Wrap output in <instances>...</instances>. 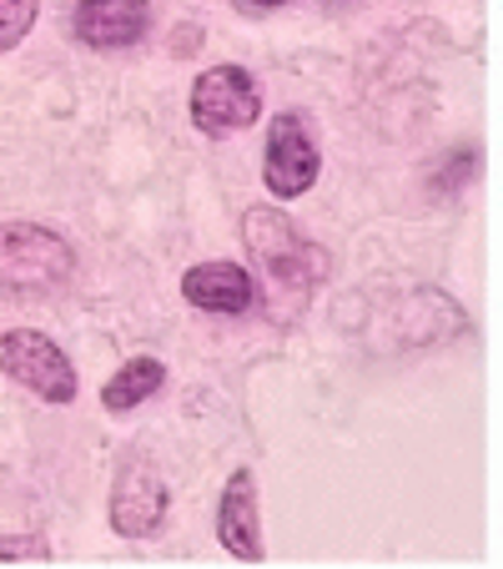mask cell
<instances>
[{
	"label": "cell",
	"mask_w": 503,
	"mask_h": 569,
	"mask_svg": "<svg viewBox=\"0 0 503 569\" xmlns=\"http://www.w3.org/2000/svg\"><path fill=\"white\" fill-rule=\"evenodd\" d=\"M242 248L252 258V272L262 282V298H268V312L278 322H292L308 298L318 292V282L328 278V252L292 222L278 207H252L242 212Z\"/></svg>",
	"instance_id": "1"
},
{
	"label": "cell",
	"mask_w": 503,
	"mask_h": 569,
	"mask_svg": "<svg viewBox=\"0 0 503 569\" xmlns=\"http://www.w3.org/2000/svg\"><path fill=\"white\" fill-rule=\"evenodd\" d=\"M76 252L61 232L36 222H0V292L41 298L71 282Z\"/></svg>",
	"instance_id": "2"
},
{
	"label": "cell",
	"mask_w": 503,
	"mask_h": 569,
	"mask_svg": "<svg viewBox=\"0 0 503 569\" xmlns=\"http://www.w3.org/2000/svg\"><path fill=\"white\" fill-rule=\"evenodd\" d=\"M0 373L11 378V383L31 388L36 398L46 403H76L81 383H76V368L71 358L61 353V343H51L46 333L36 328H11V333H0Z\"/></svg>",
	"instance_id": "3"
},
{
	"label": "cell",
	"mask_w": 503,
	"mask_h": 569,
	"mask_svg": "<svg viewBox=\"0 0 503 569\" xmlns=\"http://www.w3.org/2000/svg\"><path fill=\"white\" fill-rule=\"evenodd\" d=\"M262 117V91L247 66H207L192 81V121L212 137L247 131Z\"/></svg>",
	"instance_id": "4"
},
{
	"label": "cell",
	"mask_w": 503,
	"mask_h": 569,
	"mask_svg": "<svg viewBox=\"0 0 503 569\" xmlns=\"http://www.w3.org/2000/svg\"><path fill=\"white\" fill-rule=\"evenodd\" d=\"M111 529L121 539H157L167 515H172V483L157 473L151 459H127L111 483Z\"/></svg>",
	"instance_id": "5"
},
{
	"label": "cell",
	"mask_w": 503,
	"mask_h": 569,
	"mask_svg": "<svg viewBox=\"0 0 503 569\" xmlns=\"http://www.w3.org/2000/svg\"><path fill=\"white\" fill-rule=\"evenodd\" d=\"M322 172V151L312 137L308 117L302 111H278L268 127V161H262V177H268V192L292 202V197L312 192Z\"/></svg>",
	"instance_id": "6"
},
{
	"label": "cell",
	"mask_w": 503,
	"mask_h": 569,
	"mask_svg": "<svg viewBox=\"0 0 503 569\" xmlns=\"http://www.w3.org/2000/svg\"><path fill=\"white\" fill-rule=\"evenodd\" d=\"M71 31L81 46L121 51L151 31V0H81L71 11Z\"/></svg>",
	"instance_id": "7"
},
{
	"label": "cell",
	"mask_w": 503,
	"mask_h": 569,
	"mask_svg": "<svg viewBox=\"0 0 503 569\" xmlns=\"http://www.w3.org/2000/svg\"><path fill=\"white\" fill-rule=\"evenodd\" d=\"M217 539L232 559H247V565L268 559V545H262L258 529V473L252 469H237L227 479L222 499H217Z\"/></svg>",
	"instance_id": "8"
},
{
	"label": "cell",
	"mask_w": 503,
	"mask_h": 569,
	"mask_svg": "<svg viewBox=\"0 0 503 569\" xmlns=\"http://www.w3.org/2000/svg\"><path fill=\"white\" fill-rule=\"evenodd\" d=\"M182 298L197 312H212V318H242L258 302V282H252L247 268L217 258V262H197V268L182 272Z\"/></svg>",
	"instance_id": "9"
},
{
	"label": "cell",
	"mask_w": 503,
	"mask_h": 569,
	"mask_svg": "<svg viewBox=\"0 0 503 569\" xmlns=\"http://www.w3.org/2000/svg\"><path fill=\"white\" fill-rule=\"evenodd\" d=\"M167 383V363L161 358H131V363H121L117 373L107 378V388H101V403H107V413H131L141 409L157 388Z\"/></svg>",
	"instance_id": "10"
},
{
	"label": "cell",
	"mask_w": 503,
	"mask_h": 569,
	"mask_svg": "<svg viewBox=\"0 0 503 569\" xmlns=\"http://www.w3.org/2000/svg\"><path fill=\"white\" fill-rule=\"evenodd\" d=\"M36 16H41V0H0V51H11L31 36Z\"/></svg>",
	"instance_id": "11"
},
{
	"label": "cell",
	"mask_w": 503,
	"mask_h": 569,
	"mask_svg": "<svg viewBox=\"0 0 503 569\" xmlns=\"http://www.w3.org/2000/svg\"><path fill=\"white\" fill-rule=\"evenodd\" d=\"M0 559H51V539L46 535H6L0 539Z\"/></svg>",
	"instance_id": "12"
},
{
	"label": "cell",
	"mask_w": 503,
	"mask_h": 569,
	"mask_svg": "<svg viewBox=\"0 0 503 569\" xmlns=\"http://www.w3.org/2000/svg\"><path fill=\"white\" fill-rule=\"evenodd\" d=\"M237 6H258V11H278V6H292V0H237Z\"/></svg>",
	"instance_id": "13"
}]
</instances>
